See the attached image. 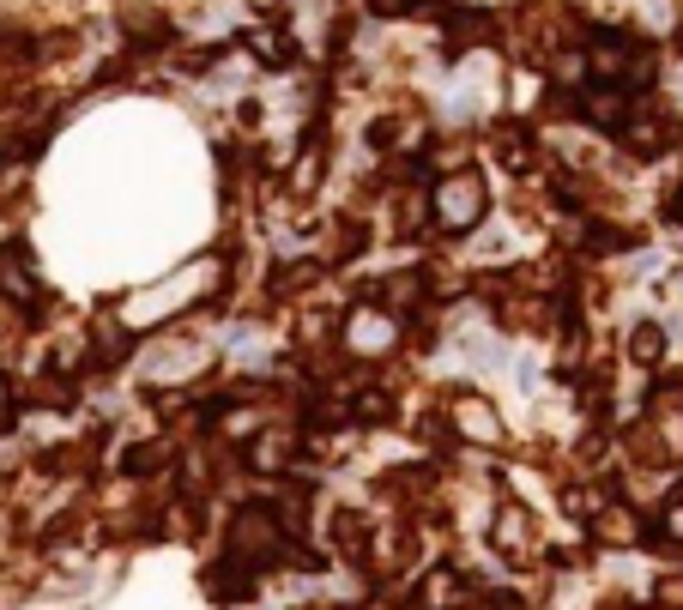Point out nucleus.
Wrapping results in <instances>:
<instances>
[{"mask_svg":"<svg viewBox=\"0 0 683 610\" xmlns=\"http://www.w3.org/2000/svg\"><path fill=\"white\" fill-rule=\"evenodd\" d=\"M406 315H393L388 303H376V296H351V303L339 308V357L357 362V369H381V362H393L399 350H406Z\"/></svg>","mask_w":683,"mask_h":610,"instance_id":"f03ea898","label":"nucleus"},{"mask_svg":"<svg viewBox=\"0 0 683 610\" xmlns=\"http://www.w3.org/2000/svg\"><path fill=\"white\" fill-rule=\"evenodd\" d=\"M411 604H418V610H460V604H472V587H466V575H460V568L435 562V568H423Z\"/></svg>","mask_w":683,"mask_h":610,"instance_id":"4468645a","label":"nucleus"},{"mask_svg":"<svg viewBox=\"0 0 683 610\" xmlns=\"http://www.w3.org/2000/svg\"><path fill=\"white\" fill-rule=\"evenodd\" d=\"M587 526H592V538L611 544V550H629V544H641V514H635V502H623V496H605L599 514H592Z\"/></svg>","mask_w":683,"mask_h":610,"instance_id":"ddd939ff","label":"nucleus"},{"mask_svg":"<svg viewBox=\"0 0 683 610\" xmlns=\"http://www.w3.org/2000/svg\"><path fill=\"white\" fill-rule=\"evenodd\" d=\"M249 61L261 73H291L296 67V49H291L285 24H279V19H249Z\"/></svg>","mask_w":683,"mask_h":610,"instance_id":"f8f14e48","label":"nucleus"},{"mask_svg":"<svg viewBox=\"0 0 683 610\" xmlns=\"http://www.w3.org/2000/svg\"><path fill=\"white\" fill-rule=\"evenodd\" d=\"M19 399H24V387H19V375L7 369V362H0V435H12V423H19Z\"/></svg>","mask_w":683,"mask_h":610,"instance_id":"6ab92c4d","label":"nucleus"},{"mask_svg":"<svg viewBox=\"0 0 683 610\" xmlns=\"http://www.w3.org/2000/svg\"><path fill=\"white\" fill-rule=\"evenodd\" d=\"M364 12H369V19H381V24H406V19H435V12H430V0H364Z\"/></svg>","mask_w":683,"mask_h":610,"instance_id":"a211bd4d","label":"nucleus"},{"mask_svg":"<svg viewBox=\"0 0 683 610\" xmlns=\"http://www.w3.org/2000/svg\"><path fill=\"white\" fill-rule=\"evenodd\" d=\"M672 224L683 230V188H672Z\"/></svg>","mask_w":683,"mask_h":610,"instance_id":"4be33fe9","label":"nucleus"},{"mask_svg":"<svg viewBox=\"0 0 683 610\" xmlns=\"http://www.w3.org/2000/svg\"><path fill=\"white\" fill-rule=\"evenodd\" d=\"M406 610H418V604H406Z\"/></svg>","mask_w":683,"mask_h":610,"instance_id":"5701e85b","label":"nucleus"},{"mask_svg":"<svg viewBox=\"0 0 683 610\" xmlns=\"http://www.w3.org/2000/svg\"><path fill=\"white\" fill-rule=\"evenodd\" d=\"M206 592H212L218 604H237V599H254V568L237 562V556H224V562L206 575Z\"/></svg>","mask_w":683,"mask_h":610,"instance_id":"f3484780","label":"nucleus"},{"mask_svg":"<svg viewBox=\"0 0 683 610\" xmlns=\"http://www.w3.org/2000/svg\"><path fill=\"white\" fill-rule=\"evenodd\" d=\"M490 212H496V188H490V176L479 164L430 176V236L466 242L479 224H490Z\"/></svg>","mask_w":683,"mask_h":610,"instance_id":"f257e3e1","label":"nucleus"},{"mask_svg":"<svg viewBox=\"0 0 683 610\" xmlns=\"http://www.w3.org/2000/svg\"><path fill=\"white\" fill-rule=\"evenodd\" d=\"M635 12H641L648 31H677V7H672V0H635Z\"/></svg>","mask_w":683,"mask_h":610,"instance_id":"aec40b11","label":"nucleus"},{"mask_svg":"<svg viewBox=\"0 0 683 610\" xmlns=\"http://www.w3.org/2000/svg\"><path fill=\"white\" fill-rule=\"evenodd\" d=\"M653 532H660L665 544H683V496L665 502V508H660V526H653Z\"/></svg>","mask_w":683,"mask_h":610,"instance_id":"412c9836","label":"nucleus"},{"mask_svg":"<svg viewBox=\"0 0 683 610\" xmlns=\"http://www.w3.org/2000/svg\"><path fill=\"white\" fill-rule=\"evenodd\" d=\"M629 109H635V91L623 85H581L575 91V122L592 127V134L617 139V127L629 122Z\"/></svg>","mask_w":683,"mask_h":610,"instance_id":"9d476101","label":"nucleus"},{"mask_svg":"<svg viewBox=\"0 0 683 610\" xmlns=\"http://www.w3.org/2000/svg\"><path fill=\"white\" fill-rule=\"evenodd\" d=\"M170 460H176V441L170 435H146V441H134V448H122V477H158V472H170Z\"/></svg>","mask_w":683,"mask_h":610,"instance_id":"dca6fc26","label":"nucleus"},{"mask_svg":"<svg viewBox=\"0 0 683 610\" xmlns=\"http://www.w3.org/2000/svg\"><path fill=\"white\" fill-rule=\"evenodd\" d=\"M672 357V327L665 320H629L623 327V362L629 369H660V362Z\"/></svg>","mask_w":683,"mask_h":610,"instance_id":"9b49d317","label":"nucleus"},{"mask_svg":"<svg viewBox=\"0 0 683 610\" xmlns=\"http://www.w3.org/2000/svg\"><path fill=\"white\" fill-rule=\"evenodd\" d=\"M490 550L502 556L508 568H533L545 562V532H538V514L526 508V502H496V514H490Z\"/></svg>","mask_w":683,"mask_h":610,"instance_id":"6e6552de","label":"nucleus"},{"mask_svg":"<svg viewBox=\"0 0 683 610\" xmlns=\"http://www.w3.org/2000/svg\"><path fill=\"white\" fill-rule=\"evenodd\" d=\"M479 151L490 164H496L508 181H533L538 170H545V146H538V127L514 122V115H502V122H484V139Z\"/></svg>","mask_w":683,"mask_h":610,"instance_id":"423d86ee","label":"nucleus"},{"mask_svg":"<svg viewBox=\"0 0 683 610\" xmlns=\"http://www.w3.org/2000/svg\"><path fill=\"white\" fill-rule=\"evenodd\" d=\"M291 550V532L285 520L273 514V502H242L237 514H230L224 526V556H237V562H249L254 575H266V568H279Z\"/></svg>","mask_w":683,"mask_h":610,"instance_id":"20e7f679","label":"nucleus"},{"mask_svg":"<svg viewBox=\"0 0 683 610\" xmlns=\"http://www.w3.org/2000/svg\"><path fill=\"white\" fill-rule=\"evenodd\" d=\"M442 423L448 435L460 441V448H502L508 441V418H502V406L484 393L479 381H454L442 393Z\"/></svg>","mask_w":683,"mask_h":610,"instance_id":"39448f33","label":"nucleus"},{"mask_svg":"<svg viewBox=\"0 0 683 610\" xmlns=\"http://www.w3.org/2000/svg\"><path fill=\"white\" fill-rule=\"evenodd\" d=\"M369 514H357V508H333L327 514V544H333V556L339 562H351V568H364V550H369Z\"/></svg>","mask_w":683,"mask_h":610,"instance_id":"2eb2a0df","label":"nucleus"},{"mask_svg":"<svg viewBox=\"0 0 683 610\" xmlns=\"http://www.w3.org/2000/svg\"><path fill=\"white\" fill-rule=\"evenodd\" d=\"M0 303H7L19 320H43L49 303H55L49 284H43V272H36V261H31V249H24L19 236L0 242Z\"/></svg>","mask_w":683,"mask_h":610,"instance_id":"0eeeda50","label":"nucleus"},{"mask_svg":"<svg viewBox=\"0 0 683 610\" xmlns=\"http://www.w3.org/2000/svg\"><path fill=\"white\" fill-rule=\"evenodd\" d=\"M296 460H303V448H296V423H261L249 441H242V465H249L254 477H291Z\"/></svg>","mask_w":683,"mask_h":610,"instance_id":"1a4fd4ad","label":"nucleus"},{"mask_svg":"<svg viewBox=\"0 0 683 610\" xmlns=\"http://www.w3.org/2000/svg\"><path fill=\"white\" fill-rule=\"evenodd\" d=\"M617 146H623L629 164H660V158H672V151L683 146L677 109L660 97V91H635V109H629V122L617 127Z\"/></svg>","mask_w":683,"mask_h":610,"instance_id":"7ed1b4c3","label":"nucleus"}]
</instances>
